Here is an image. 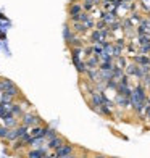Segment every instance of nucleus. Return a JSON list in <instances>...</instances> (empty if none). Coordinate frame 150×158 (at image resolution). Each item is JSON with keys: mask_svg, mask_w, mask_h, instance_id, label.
Masks as SVG:
<instances>
[{"mask_svg": "<svg viewBox=\"0 0 150 158\" xmlns=\"http://www.w3.org/2000/svg\"><path fill=\"white\" fill-rule=\"evenodd\" d=\"M0 94L18 98V97H21V90L18 89V85L13 81H10V79H6V77H0Z\"/></svg>", "mask_w": 150, "mask_h": 158, "instance_id": "nucleus-1", "label": "nucleus"}, {"mask_svg": "<svg viewBox=\"0 0 150 158\" xmlns=\"http://www.w3.org/2000/svg\"><path fill=\"white\" fill-rule=\"evenodd\" d=\"M27 132H29V127L19 123L16 127L10 129V132H8V135H6V139H5L3 142H8L10 145H11V143L15 142V140H18V139H21V137H24Z\"/></svg>", "mask_w": 150, "mask_h": 158, "instance_id": "nucleus-2", "label": "nucleus"}, {"mask_svg": "<svg viewBox=\"0 0 150 158\" xmlns=\"http://www.w3.org/2000/svg\"><path fill=\"white\" fill-rule=\"evenodd\" d=\"M21 124H24L27 127H34V126H39V124H44L42 123L40 116L35 111H32V108H29L27 111H24V114L21 116Z\"/></svg>", "mask_w": 150, "mask_h": 158, "instance_id": "nucleus-3", "label": "nucleus"}, {"mask_svg": "<svg viewBox=\"0 0 150 158\" xmlns=\"http://www.w3.org/2000/svg\"><path fill=\"white\" fill-rule=\"evenodd\" d=\"M47 153H48L47 145L37 147V148H27L24 152V158H44Z\"/></svg>", "mask_w": 150, "mask_h": 158, "instance_id": "nucleus-4", "label": "nucleus"}, {"mask_svg": "<svg viewBox=\"0 0 150 158\" xmlns=\"http://www.w3.org/2000/svg\"><path fill=\"white\" fill-rule=\"evenodd\" d=\"M74 150H76V147L71 145L69 142H66L65 145H61L60 148L55 150V155H56V158H68L74 153Z\"/></svg>", "mask_w": 150, "mask_h": 158, "instance_id": "nucleus-5", "label": "nucleus"}, {"mask_svg": "<svg viewBox=\"0 0 150 158\" xmlns=\"http://www.w3.org/2000/svg\"><path fill=\"white\" fill-rule=\"evenodd\" d=\"M65 143H66V139L63 137V135H60V134H58V135H55L53 139L47 140L45 145H47V148H48V152H55L56 148H60L61 145H65Z\"/></svg>", "mask_w": 150, "mask_h": 158, "instance_id": "nucleus-6", "label": "nucleus"}, {"mask_svg": "<svg viewBox=\"0 0 150 158\" xmlns=\"http://www.w3.org/2000/svg\"><path fill=\"white\" fill-rule=\"evenodd\" d=\"M115 105L118 106V108H121V110H127V108H131V98H127V97H123V95H118L116 94V97H115Z\"/></svg>", "mask_w": 150, "mask_h": 158, "instance_id": "nucleus-7", "label": "nucleus"}, {"mask_svg": "<svg viewBox=\"0 0 150 158\" xmlns=\"http://www.w3.org/2000/svg\"><path fill=\"white\" fill-rule=\"evenodd\" d=\"M0 121H2V123H3L6 127H8V129L16 127V126L21 123V119H19V118H16V116H13L11 113H10V114H6V116H5V118H2Z\"/></svg>", "mask_w": 150, "mask_h": 158, "instance_id": "nucleus-8", "label": "nucleus"}, {"mask_svg": "<svg viewBox=\"0 0 150 158\" xmlns=\"http://www.w3.org/2000/svg\"><path fill=\"white\" fill-rule=\"evenodd\" d=\"M47 127H48V126H45V124H39V126L29 127V134L32 135V137H45Z\"/></svg>", "mask_w": 150, "mask_h": 158, "instance_id": "nucleus-9", "label": "nucleus"}, {"mask_svg": "<svg viewBox=\"0 0 150 158\" xmlns=\"http://www.w3.org/2000/svg\"><path fill=\"white\" fill-rule=\"evenodd\" d=\"M113 110H115L113 106L103 103L102 106H98V108H97V113L102 114V116H106V118H115V111H113Z\"/></svg>", "mask_w": 150, "mask_h": 158, "instance_id": "nucleus-10", "label": "nucleus"}, {"mask_svg": "<svg viewBox=\"0 0 150 158\" xmlns=\"http://www.w3.org/2000/svg\"><path fill=\"white\" fill-rule=\"evenodd\" d=\"M134 63L139 66H150V56L148 55H135L134 56Z\"/></svg>", "mask_w": 150, "mask_h": 158, "instance_id": "nucleus-11", "label": "nucleus"}, {"mask_svg": "<svg viewBox=\"0 0 150 158\" xmlns=\"http://www.w3.org/2000/svg\"><path fill=\"white\" fill-rule=\"evenodd\" d=\"M8 132H10V129L6 127L2 121H0V140H5L6 135H8Z\"/></svg>", "mask_w": 150, "mask_h": 158, "instance_id": "nucleus-12", "label": "nucleus"}, {"mask_svg": "<svg viewBox=\"0 0 150 158\" xmlns=\"http://www.w3.org/2000/svg\"><path fill=\"white\" fill-rule=\"evenodd\" d=\"M55 135H58V132L55 131V129H52V127H47V132H45V140H50V139H53Z\"/></svg>", "mask_w": 150, "mask_h": 158, "instance_id": "nucleus-13", "label": "nucleus"}, {"mask_svg": "<svg viewBox=\"0 0 150 158\" xmlns=\"http://www.w3.org/2000/svg\"><path fill=\"white\" fill-rule=\"evenodd\" d=\"M90 158H110V156H106V155H103V153H92Z\"/></svg>", "mask_w": 150, "mask_h": 158, "instance_id": "nucleus-14", "label": "nucleus"}]
</instances>
